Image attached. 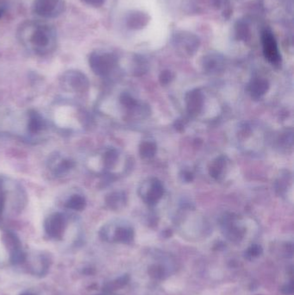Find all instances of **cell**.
<instances>
[{
    "instance_id": "obj_23",
    "label": "cell",
    "mask_w": 294,
    "mask_h": 295,
    "mask_svg": "<svg viewBox=\"0 0 294 295\" xmlns=\"http://www.w3.org/2000/svg\"><path fill=\"white\" fill-rule=\"evenodd\" d=\"M82 1L90 7H100L103 6L104 0H82Z\"/></svg>"
},
{
    "instance_id": "obj_24",
    "label": "cell",
    "mask_w": 294,
    "mask_h": 295,
    "mask_svg": "<svg viewBox=\"0 0 294 295\" xmlns=\"http://www.w3.org/2000/svg\"><path fill=\"white\" fill-rule=\"evenodd\" d=\"M282 292H284L285 294H291L293 292V286H292V283L289 284V285H285L283 286L282 288Z\"/></svg>"
},
{
    "instance_id": "obj_27",
    "label": "cell",
    "mask_w": 294,
    "mask_h": 295,
    "mask_svg": "<svg viewBox=\"0 0 294 295\" xmlns=\"http://www.w3.org/2000/svg\"><path fill=\"white\" fill-rule=\"evenodd\" d=\"M4 256H5V250H4L3 245L0 241V259L3 258Z\"/></svg>"
},
{
    "instance_id": "obj_18",
    "label": "cell",
    "mask_w": 294,
    "mask_h": 295,
    "mask_svg": "<svg viewBox=\"0 0 294 295\" xmlns=\"http://www.w3.org/2000/svg\"><path fill=\"white\" fill-rule=\"evenodd\" d=\"M145 16L141 13H135L129 18V25L131 26V28H141L146 23H147V19L145 18Z\"/></svg>"
},
{
    "instance_id": "obj_8",
    "label": "cell",
    "mask_w": 294,
    "mask_h": 295,
    "mask_svg": "<svg viewBox=\"0 0 294 295\" xmlns=\"http://www.w3.org/2000/svg\"><path fill=\"white\" fill-rule=\"evenodd\" d=\"M66 215L62 213H52L45 222V228L49 234L59 236L62 233L66 225Z\"/></svg>"
},
{
    "instance_id": "obj_17",
    "label": "cell",
    "mask_w": 294,
    "mask_h": 295,
    "mask_svg": "<svg viewBox=\"0 0 294 295\" xmlns=\"http://www.w3.org/2000/svg\"><path fill=\"white\" fill-rule=\"evenodd\" d=\"M115 238L121 242L128 243L133 239V231L129 228L119 227V228L116 229L115 231Z\"/></svg>"
},
{
    "instance_id": "obj_20",
    "label": "cell",
    "mask_w": 294,
    "mask_h": 295,
    "mask_svg": "<svg viewBox=\"0 0 294 295\" xmlns=\"http://www.w3.org/2000/svg\"><path fill=\"white\" fill-rule=\"evenodd\" d=\"M237 34L240 39H247V36H248V29L244 25H239L237 27Z\"/></svg>"
},
{
    "instance_id": "obj_19",
    "label": "cell",
    "mask_w": 294,
    "mask_h": 295,
    "mask_svg": "<svg viewBox=\"0 0 294 295\" xmlns=\"http://www.w3.org/2000/svg\"><path fill=\"white\" fill-rule=\"evenodd\" d=\"M149 272H150L151 276L154 277V278H157V279H162V278H163V275H164L163 268L162 267H159V266H152L150 268Z\"/></svg>"
},
{
    "instance_id": "obj_4",
    "label": "cell",
    "mask_w": 294,
    "mask_h": 295,
    "mask_svg": "<svg viewBox=\"0 0 294 295\" xmlns=\"http://www.w3.org/2000/svg\"><path fill=\"white\" fill-rule=\"evenodd\" d=\"M76 167V162L70 155L55 152L49 155L47 160V168L54 176L57 178L67 176Z\"/></svg>"
},
{
    "instance_id": "obj_21",
    "label": "cell",
    "mask_w": 294,
    "mask_h": 295,
    "mask_svg": "<svg viewBox=\"0 0 294 295\" xmlns=\"http://www.w3.org/2000/svg\"><path fill=\"white\" fill-rule=\"evenodd\" d=\"M172 78H173V75L169 71H164L160 76V80H161L162 84L165 85V84H168L171 81Z\"/></svg>"
},
{
    "instance_id": "obj_12",
    "label": "cell",
    "mask_w": 294,
    "mask_h": 295,
    "mask_svg": "<svg viewBox=\"0 0 294 295\" xmlns=\"http://www.w3.org/2000/svg\"><path fill=\"white\" fill-rule=\"evenodd\" d=\"M268 87L269 85L266 79H254L249 85V91L254 99H259L267 92Z\"/></svg>"
},
{
    "instance_id": "obj_13",
    "label": "cell",
    "mask_w": 294,
    "mask_h": 295,
    "mask_svg": "<svg viewBox=\"0 0 294 295\" xmlns=\"http://www.w3.org/2000/svg\"><path fill=\"white\" fill-rule=\"evenodd\" d=\"M105 202L108 207L111 209H119L121 207H124V205L126 204L125 195L121 192H111L105 198Z\"/></svg>"
},
{
    "instance_id": "obj_7",
    "label": "cell",
    "mask_w": 294,
    "mask_h": 295,
    "mask_svg": "<svg viewBox=\"0 0 294 295\" xmlns=\"http://www.w3.org/2000/svg\"><path fill=\"white\" fill-rule=\"evenodd\" d=\"M262 44H263V52L265 57L267 61L273 63L278 64L280 61L278 47L276 43L275 39L273 37V34L270 31H264L262 34Z\"/></svg>"
},
{
    "instance_id": "obj_1",
    "label": "cell",
    "mask_w": 294,
    "mask_h": 295,
    "mask_svg": "<svg viewBox=\"0 0 294 295\" xmlns=\"http://www.w3.org/2000/svg\"><path fill=\"white\" fill-rule=\"evenodd\" d=\"M49 125L63 134H79L89 125V115L71 97L56 99L49 107Z\"/></svg>"
},
{
    "instance_id": "obj_15",
    "label": "cell",
    "mask_w": 294,
    "mask_h": 295,
    "mask_svg": "<svg viewBox=\"0 0 294 295\" xmlns=\"http://www.w3.org/2000/svg\"><path fill=\"white\" fill-rule=\"evenodd\" d=\"M157 153L156 144L151 142H144L140 146V154L143 158H151Z\"/></svg>"
},
{
    "instance_id": "obj_16",
    "label": "cell",
    "mask_w": 294,
    "mask_h": 295,
    "mask_svg": "<svg viewBox=\"0 0 294 295\" xmlns=\"http://www.w3.org/2000/svg\"><path fill=\"white\" fill-rule=\"evenodd\" d=\"M225 166V159L224 156L218 157L216 161L213 162L212 167L210 168V173L212 177L218 179L220 176L221 173H223L224 167Z\"/></svg>"
},
{
    "instance_id": "obj_9",
    "label": "cell",
    "mask_w": 294,
    "mask_h": 295,
    "mask_svg": "<svg viewBox=\"0 0 294 295\" xmlns=\"http://www.w3.org/2000/svg\"><path fill=\"white\" fill-rule=\"evenodd\" d=\"M63 207L70 211L80 212L86 207V200L85 196L80 193H72L64 201Z\"/></svg>"
},
{
    "instance_id": "obj_22",
    "label": "cell",
    "mask_w": 294,
    "mask_h": 295,
    "mask_svg": "<svg viewBox=\"0 0 294 295\" xmlns=\"http://www.w3.org/2000/svg\"><path fill=\"white\" fill-rule=\"evenodd\" d=\"M248 255L250 256H257L261 253V248L258 245H253L248 250Z\"/></svg>"
},
{
    "instance_id": "obj_25",
    "label": "cell",
    "mask_w": 294,
    "mask_h": 295,
    "mask_svg": "<svg viewBox=\"0 0 294 295\" xmlns=\"http://www.w3.org/2000/svg\"><path fill=\"white\" fill-rule=\"evenodd\" d=\"M183 178H184V180H186V181H188V182H189V181L193 180V174L189 173V172H185Z\"/></svg>"
},
{
    "instance_id": "obj_2",
    "label": "cell",
    "mask_w": 294,
    "mask_h": 295,
    "mask_svg": "<svg viewBox=\"0 0 294 295\" xmlns=\"http://www.w3.org/2000/svg\"><path fill=\"white\" fill-rule=\"evenodd\" d=\"M18 38L28 51L40 56L51 54L57 45L55 27L43 22H25L18 30Z\"/></svg>"
},
{
    "instance_id": "obj_26",
    "label": "cell",
    "mask_w": 294,
    "mask_h": 295,
    "mask_svg": "<svg viewBox=\"0 0 294 295\" xmlns=\"http://www.w3.org/2000/svg\"><path fill=\"white\" fill-rule=\"evenodd\" d=\"M7 12V8L5 7V6H0V19L3 18L4 15L6 14Z\"/></svg>"
},
{
    "instance_id": "obj_10",
    "label": "cell",
    "mask_w": 294,
    "mask_h": 295,
    "mask_svg": "<svg viewBox=\"0 0 294 295\" xmlns=\"http://www.w3.org/2000/svg\"><path fill=\"white\" fill-rule=\"evenodd\" d=\"M187 109L192 114H197L200 112L203 106V97L198 90L192 91L187 94Z\"/></svg>"
},
{
    "instance_id": "obj_14",
    "label": "cell",
    "mask_w": 294,
    "mask_h": 295,
    "mask_svg": "<svg viewBox=\"0 0 294 295\" xmlns=\"http://www.w3.org/2000/svg\"><path fill=\"white\" fill-rule=\"evenodd\" d=\"M118 159V153L116 152L115 149H108L107 151L104 152L102 157L103 165L105 169H110L116 164V161Z\"/></svg>"
},
{
    "instance_id": "obj_11",
    "label": "cell",
    "mask_w": 294,
    "mask_h": 295,
    "mask_svg": "<svg viewBox=\"0 0 294 295\" xmlns=\"http://www.w3.org/2000/svg\"><path fill=\"white\" fill-rule=\"evenodd\" d=\"M163 192L164 188L163 184L159 180H155L153 182H151L149 191L146 193L145 201L150 205L156 204L163 197Z\"/></svg>"
},
{
    "instance_id": "obj_3",
    "label": "cell",
    "mask_w": 294,
    "mask_h": 295,
    "mask_svg": "<svg viewBox=\"0 0 294 295\" xmlns=\"http://www.w3.org/2000/svg\"><path fill=\"white\" fill-rule=\"evenodd\" d=\"M60 84L65 91L73 95L84 94L89 89V80L79 70H68L62 73Z\"/></svg>"
},
{
    "instance_id": "obj_6",
    "label": "cell",
    "mask_w": 294,
    "mask_h": 295,
    "mask_svg": "<svg viewBox=\"0 0 294 295\" xmlns=\"http://www.w3.org/2000/svg\"><path fill=\"white\" fill-rule=\"evenodd\" d=\"M65 0H34L33 12L44 19L58 18L64 13Z\"/></svg>"
},
{
    "instance_id": "obj_5",
    "label": "cell",
    "mask_w": 294,
    "mask_h": 295,
    "mask_svg": "<svg viewBox=\"0 0 294 295\" xmlns=\"http://www.w3.org/2000/svg\"><path fill=\"white\" fill-rule=\"evenodd\" d=\"M116 62L115 55L107 52H92L90 55V67L93 73L98 76H108L110 72L113 70Z\"/></svg>"
}]
</instances>
